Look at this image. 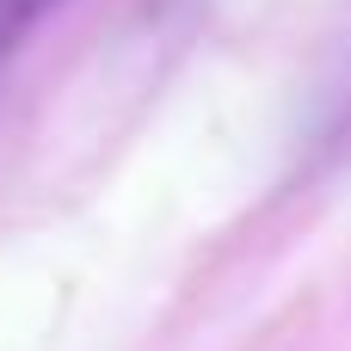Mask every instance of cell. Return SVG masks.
<instances>
[{
	"mask_svg": "<svg viewBox=\"0 0 351 351\" xmlns=\"http://www.w3.org/2000/svg\"><path fill=\"white\" fill-rule=\"evenodd\" d=\"M56 6H62V0H0V62H6V56H12V49L56 12Z\"/></svg>",
	"mask_w": 351,
	"mask_h": 351,
	"instance_id": "1",
	"label": "cell"
}]
</instances>
